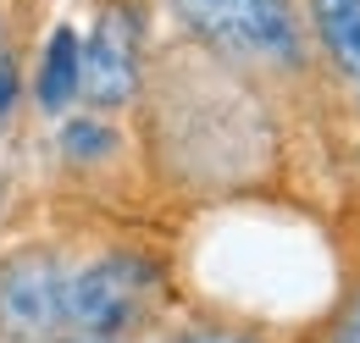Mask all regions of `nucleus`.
I'll return each instance as SVG.
<instances>
[{
  "mask_svg": "<svg viewBox=\"0 0 360 343\" xmlns=\"http://www.w3.org/2000/svg\"><path fill=\"white\" fill-rule=\"evenodd\" d=\"M205 56L250 78H300L316 50L305 28V0H161Z\"/></svg>",
  "mask_w": 360,
  "mask_h": 343,
  "instance_id": "obj_1",
  "label": "nucleus"
},
{
  "mask_svg": "<svg viewBox=\"0 0 360 343\" xmlns=\"http://www.w3.org/2000/svg\"><path fill=\"white\" fill-rule=\"evenodd\" d=\"M155 288H161V271L150 255L111 250V255L84 260V266H72V283H67V332L122 338L150 310Z\"/></svg>",
  "mask_w": 360,
  "mask_h": 343,
  "instance_id": "obj_2",
  "label": "nucleus"
},
{
  "mask_svg": "<svg viewBox=\"0 0 360 343\" xmlns=\"http://www.w3.org/2000/svg\"><path fill=\"white\" fill-rule=\"evenodd\" d=\"M72 260L50 244H28L0 260V343H50L67 332Z\"/></svg>",
  "mask_w": 360,
  "mask_h": 343,
  "instance_id": "obj_3",
  "label": "nucleus"
},
{
  "mask_svg": "<svg viewBox=\"0 0 360 343\" xmlns=\"http://www.w3.org/2000/svg\"><path fill=\"white\" fill-rule=\"evenodd\" d=\"M139 84H144V39H139V22L117 6V11H100L94 28L84 34V89L78 100L89 111H122L134 105Z\"/></svg>",
  "mask_w": 360,
  "mask_h": 343,
  "instance_id": "obj_4",
  "label": "nucleus"
},
{
  "mask_svg": "<svg viewBox=\"0 0 360 343\" xmlns=\"http://www.w3.org/2000/svg\"><path fill=\"white\" fill-rule=\"evenodd\" d=\"M305 28L316 56L360 89V0H305Z\"/></svg>",
  "mask_w": 360,
  "mask_h": 343,
  "instance_id": "obj_5",
  "label": "nucleus"
},
{
  "mask_svg": "<svg viewBox=\"0 0 360 343\" xmlns=\"http://www.w3.org/2000/svg\"><path fill=\"white\" fill-rule=\"evenodd\" d=\"M78 89H84V34L78 28H56L39 56V72H34V100L50 117H67V105H78Z\"/></svg>",
  "mask_w": 360,
  "mask_h": 343,
  "instance_id": "obj_6",
  "label": "nucleus"
},
{
  "mask_svg": "<svg viewBox=\"0 0 360 343\" xmlns=\"http://www.w3.org/2000/svg\"><path fill=\"white\" fill-rule=\"evenodd\" d=\"M56 144H61V161H72V167H105L117 155L122 133L105 111H72L56 133Z\"/></svg>",
  "mask_w": 360,
  "mask_h": 343,
  "instance_id": "obj_7",
  "label": "nucleus"
},
{
  "mask_svg": "<svg viewBox=\"0 0 360 343\" xmlns=\"http://www.w3.org/2000/svg\"><path fill=\"white\" fill-rule=\"evenodd\" d=\"M321 343H360V283L344 294V304L333 310V321H327V338Z\"/></svg>",
  "mask_w": 360,
  "mask_h": 343,
  "instance_id": "obj_8",
  "label": "nucleus"
},
{
  "mask_svg": "<svg viewBox=\"0 0 360 343\" xmlns=\"http://www.w3.org/2000/svg\"><path fill=\"white\" fill-rule=\"evenodd\" d=\"M17 100H22V78H17V61L0 50V122L17 111Z\"/></svg>",
  "mask_w": 360,
  "mask_h": 343,
  "instance_id": "obj_9",
  "label": "nucleus"
},
{
  "mask_svg": "<svg viewBox=\"0 0 360 343\" xmlns=\"http://www.w3.org/2000/svg\"><path fill=\"white\" fill-rule=\"evenodd\" d=\"M178 343H261L255 332H238V327H194V332H183Z\"/></svg>",
  "mask_w": 360,
  "mask_h": 343,
  "instance_id": "obj_10",
  "label": "nucleus"
},
{
  "mask_svg": "<svg viewBox=\"0 0 360 343\" xmlns=\"http://www.w3.org/2000/svg\"><path fill=\"white\" fill-rule=\"evenodd\" d=\"M50 343H117V338H84V332H72V338H67V332H61V338H50Z\"/></svg>",
  "mask_w": 360,
  "mask_h": 343,
  "instance_id": "obj_11",
  "label": "nucleus"
},
{
  "mask_svg": "<svg viewBox=\"0 0 360 343\" xmlns=\"http://www.w3.org/2000/svg\"><path fill=\"white\" fill-rule=\"evenodd\" d=\"M355 100H360V89H355Z\"/></svg>",
  "mask_w": 360,
  "mask_h": 343,
  "instance_id": "obj_12",
  "label": "nucleus"
},
{
  "mask_svg": "<svg viewBox=\"0 0 360 343\" xmlns=\"http://www.w3.org/2000/svg\"><path fill=\"white\" fill-rule=\"evenodd\" d=\"M0 50H6V44H0Z\"/></svg>",
  "mask_w": 360,
  "mask_h": 343,
  "instance_id": "obj_13",
  "label": "nucleus"
}]
</instances>
